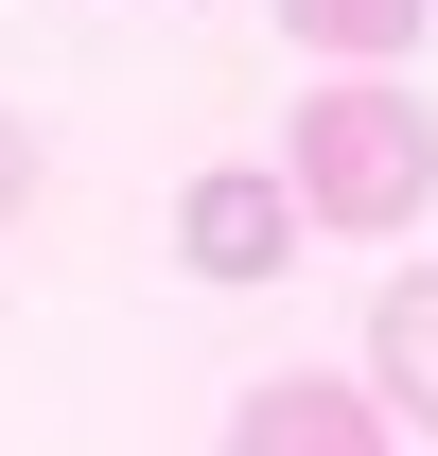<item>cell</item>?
<instances>
[{
  "label": "cell",
  "mask_w": 438,
  "mask_h": 456,
  "mask_svg": "<svg viewBox=\"0 0 438 456\" xmlns=\"http://www.w3.org/2000/svg\"><path fill=\"white\" fill-rule=\"evenodd\" d=\"M280 193H298V228H421V193H438V106L385 88V70H333L316 106H298V141H280Z\"/></svg>",
  "instance_id": "obj_1"
},
{
  "label": "cell",
  "mask_w": 438,
  "mask_h": 456,
  "mask_svg": "<svg viewBox=\"0 0 438 456\" xmlns=\"http://www.w3.org/2000/svg\"><path fill=\"white\" fill-rule=\"evenodd\" d=\"M175 264H193V281H280V264H298V193H280V175H193V193H175Z\"/></svg>",
  "instance_id": "obj_2"
},
{
  "label": "cell",
  "mask_w": 438,
  "mask_h": 456,
  "mask_svg": "<svg viewBox=\"0 0 438 456\" xmlns=\"http://www.w3.org/2000/svg\"><path fill=\"white\" fill-rule=\"evenodd\" d=\"M228 456H385V403H369V387H316V369H280V387L228 403Z\"/></svg>",
  "instance_id": "obj_3"
},
{
  "label": "cell",
  "mask_w": 438,
  "mask_h": 456,
  "mask_svg": "<svg viewBox=\"0 0 438 456\" xmlns=\"http://www.w3.org/2000/svg\"><path fill=\"white\" fill-rule=\"evenodd\" d=\"M369 403L438 421V264H403V281L369 298Z\"/></svg>",
  "instance_id": "obj_4"
},
{
  "label": "cell",
  "mask_w": 438,
  "mask_h": 456,
  "mask_svg": "<svg viewBox=\"0 0 438 456\" xmlns=\"http://www.w3.org/2000/svg\"><path fill=\"white\" fill-rule=\"evenodd\" d=\"M280 36H316V53H351V70H385L403 36H421V0H280Z\"/></svg>",
  "instance_id": "obj_5"
},
{
  "label": "cell",
  "mask_w": 438,
  "mask_h": 456,
  "mask_svg": "<svg viewBox=\"0 0 438 456\" xmlns=\"http://www.w3.org/2000/svg\"><path fill=\"white\" fill-rule=\"evenodd\" d=\"M18 193H36V123L0 106V228H18Z\"/></svg>",
  "instance_id": "obj_6"
}]
</instances>
